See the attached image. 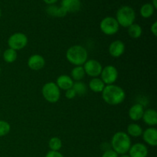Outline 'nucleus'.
<instances>
[{"instance_id": "nucleus-1", "label": "nucleus", "mask_w": 157, "mask_h": 157, "mask_svg": "<svg viewBox=\"0 0 157 157\" xmlns=\"http://www.w3.org/2000/svg\"><path fill=\"white\" fill-rule=\"evenodd\" d=\"M125 92L121 87L113 84L107 85L102 91L104 101L110 105H118L125 99Z\"/></svg>"}, {"instance_id": "nucleus-2", "label": "nucleus", "mask_w": 157, "mask_h": 157, "mask_svg": "<svg viewBox=\"0 0 157 157\" xmlns=\"http://www.w3.org/2000/svg\"><path fill=\"white\" fill-rule=\"evenodd\" d=\"M113 150L117 154L124 155L129 151L131 147V140L128 134L124 132H117L113 135L111 140Z\"/></svg>"}, {"instance_id": "nucleus-3", "label": "nucleus", "mask_w": 157, "mask_h": 157, "mask_svg": "<svg viewBox=\"0 0 157 157\" xmlns=\"http://www.w3.org/2000/svg\"><path fill=\"white\" fill-rule=\"evenodd\" d=\"M66 57L70 63L81 66L87 61V52L83 46L74 45L67 49Z\"/></svg>"}, {"instance_id": "nucleus-4", "label": "nucleus", "mask_w": 157, "mask_h": 157, "mask_svg": "<svg viewBox=\"0 0 157 157\" xmlns=\"http://www.w3.org/2000/svg\"><path fill=\"white\" fill-rule=\"evenodd\" d=\"M135 18L134 10L130 6H123L117 12V21L123 27L127 28L133 24Z\"/></svg>"}, {"instance_id": "nucleus-5", "label": "nucleus", "mask_w": 157, "mask_h": 157, "mask_svg": "<svg viewBox=\"0 0 157 157\" xmlns=\"http://www.w3.org/2000/svg\"><path fill=\"white\" fill-rule=\"evenodd\" d=\"M42 94L44 99L50 103H56L59 100L60 89L56 84L49 82L44 84L42 87Z\"/></svg>"}, {"instance_id": "nucleus-6", "label": "nucleus", "mask_w": 157, "mask_h": 157, "mask_svg": "<svg viewBox=\"0 0 157 157\" xmlns=\"http://www.w3.org/2000/svg\"><path fill=\"white\" fill-rule=\"evenodd\" d=\"M119 24L116 18L113 17H106L101 21L100 28L105 35H112L116 34L119 30Z\"/></svg>"}, {"instance_id": "nucleus-7", "label": "nucleus", "mask_w": 157, "mask_h": 157, "mask_svg": "<svg viewBox=\"0 0 157 157\" xmlns=\"http://www.w3.org/2000/svg\"><path fill=\"white\" fill-rule=\"evenodd\" d=\"M28 43V38L25 34L15 33L9 37L8 40V44L9 48L13 50H21L24 48Z\"/></svg>"}, {"instance_id": "nucleus-8", "label": "nucleus", "mask_w": 157, "mask_h": 157, "mask_svg": "<svg viewBox=\"0 0 157 157\" xmlns=\"http://www.w3.org/2000/svg\"><path fill=\"white\" fill-rule=\"evenodd\" d=\"M101 80L104 84L110 85L113 84L118 78V71L114 66L108 65L102 69L101 73Z\"/></svg>"}, {"instance_id": "nucleus-9", "label": "nucleus", "mask_w": 157, "mask_h": 157, "mask_svg": "<svg viewBox=\"0 0 157 157\" xmlns=\"http://www.w3.org/2000/svg\"><path fill=\"white\" fill-rule=\"evenodd\" d=\"M85 74L90 77H97L101 75L102 71V65L99 61L90 59L84 63V67Z\"/></svg>"}, {"instance_id": "nucleus-10", "label": "nucleus", "mask_w": 157, "mask_h": 157, "mask_svg": "<svg viewBox=\"0 0 157 157\" xmlns=\"http://www.w3.org/2000/svg\"><path fill=\"white\" fill-rule=\"evenodd\" d=\"M125 52V44L121 40H116L110 44L109 53L112 57L118 58Z\"/></svg>"}, {"instance_id": "nucleus-11", "label": "nucleus", "mask_w": 157, "mask_h": 157, "mask_svg": "<svg viewBox=\"0 0 157 157\" xmlns=\"http://www.w3.org/2000/svg\"><path fill=\"white\" fill-rule=\"evenodd\" d=\"M130 157H147L148 155L147 147L143 144H136L129 150Z\"/></svg>"}, {"instance_id": "nucleus-12", "label": "nucleus", "mask_w": 157, "mask_h": 157, "mask_svg": "<svg viewBox=\"0 0 157 157\" xmlns=\"http://www.w3.org/2000/svg\"><path fill=\"white\" fill-rule=\"evenodd\" d=\"M45 64L44 58L39 55H33L29 58L28 61V65L34 71H38L42 68Z\"/></svg>"}, {"instance_id": "nucleus-13", "label": "nucleus", "mask_w": 157, "mask_h": 157, "mask_svg": "<svg viewBox=\"0 0 157 157\" xmlns=\"http://www.w3.org/2000/svg\"><path fill=\"white\" fill-rule=\"evenodd\" d=\"M143 138L144 141L152 147L157 145V130L156 128H148L143 132Z\"/></svg>"}, {"instance_id": "nucleus-14", "label": "nucleus", "mask_w": 157, "mask_h": 157, "mask_svg": "<svg viewBox=\"0 0 157 157\" xmlns=\"http://www.w3.org/2000/svg\"><path fill=\"white\" fill-rule=\"evenodd\" d=\"M61 7L67 12H76L81 9L80 0H62Z\"/></svg>"}, {"instance_id": "nucleus-15", "label": "nucleus", "mask_w": 157, "mask_h": 157, "mask_svg": "<svg viewBox=\"0 0 157 157\" xmlns=\"http://www.w3.org/2000/svg\"><path fill=\"white\" fill-rule=\"evenodd\" d=\"M144 109L142 104H136L132 106L129 110V116L133 121H139L143 117Z\"/></svg>"}, {"instance_id": "nucleus-16", "label": "nucleus", "mask_w": 157, "mask_h": 157, "mask_svg": "<svg viewBox=\"0 0 157 157\" xmlns=\"http://www.w3.org/2000/svg\"><path fill=\"white\" fill-rule=\"evenodd\" d=\"M57 86L58 87V88H61L62 90H68V89L72 88L73 87V80L71 79V78L67 75H61L60 77H58V79H57Z\"/></svg>"}, {"instance_id": "nucleus-17", "label": "nucleus", "mask_w": 157, "mask_h": 157, "mask_svg": "<svg viewBox=\"0 0 157 157\" xmlns=\"http://www.w3.org/2000/svg\"><path fill=\"white\" fill-rule=\"evenodd\" d=\"M142 118L148 125L155 126L157 124V112L153 109H148L144 111Z\"/></svg>"}, {"instance_id": "nucleus-18", "label": "nucleus", "mask_w": 157, "mask_h": 157, "mask_svg": "<svg viewBox=\"0 0 157 157\" xmlns=\"http://www.w3.org/2000/svg\"><path fill=\"white\" fill-rule=\"evenodd\" d=\"M89 87H90V90L92 91L95 92V93H100V92H102L104 88L105 87V84L100 78H94L90 81Z\"/></svg>"}, {"instance_id": "nucleus-19", "label": "nucleus", "mask_w": 157, "mask_h": 157, "mask_svg": "<svg viewBox=\"0 0 157 157\" xmlns=\"http://www.w3.org/2000/svg\"><path fill=\"white\" fill-rule=\"evenodd\" d=\"M47 12L50 15L57 17H64L67 14V12L62 7H57L55 6H51L47 9Z\"/></svg>"}, {"instance_id": "nucleus-20", "label": "nucleus", "mask_w": 157, "mask_h": 157, "mask_svg": "<svg viewBox=\"0 0 157 157\" xmlns=\"http://www.w3.org/2000/svg\"><path fill=\"white\" fill-rule=\"evenodd\" d=\"M128 34L133 38H140L142 35V28L137 24H132L128 27Z\"/></svg>"}, {"instance_id": "nucleus-21", "label": "nucleus", "mask_w": 157, "mask_h": 157, "mask_svg": "<svg viewBox=\"0 0 157 157\" xmlns=\"http://www.w3.org/2000/svg\"><path fill=\"white\" fill-rule=\"evenodd\" d=\"M127 133L129 135L134 137H137L142 135L143 130L140 125L136 124H130L127 127Z\"/></svg>"}, {"instance_id": "nucleus-22", "label": "nucleus", "mask_w": 157, "mask_h": 157, "mask_svg": "<svg viewBox=\"0 0 157 157\" xmlns=\"http://www.w3.org/2000/svg\"><path fill=\"white\" fill-rule=\"evenodd\" d=\"M85 76V71L82 66H77L71 71V77L75 81H81Z\"/></svg>"}, {"instance_id": "nucleus-23", "label": "nucleus", "mask_w": 157, "mask_h": 157, "mask_svg": "<svg viewBox=\"0 0 157 157\" xmlns=\"http://www.w3.org/2000/svg\"><path fill=\"white\" fill-rule=\"evenodd\" d=\"M154 9H155L153 5L150 4V3H147V4H144L141 7L140 14L144 18H150L151 15H153V12H154Z\"/></svg>"}, {"instance_id": "nucleus-24", "label": "nucleus", "mask_w": 157, "mask_h": 157, "mask_svg": "<svg viewBox=\"0 0 157 157\" xmlns=\"http://www.w3.org/2000/svg\"><path fill=\"white\" fill-rule=\"evenodd\" d=\"M3 58L7 63H12L16 60L17 58V52L16 51L13 50L12 48H8L5 51Z\"/></svg>"}, {"instance_id": "nucleus-25", "label": "nucleus", "mask_w": 157, "mask_h": 157, "mask_svg": "<svg viewBox=\"0 0 157 157\" xmlns=\"http://www.w3.org/2000/svg\"><path fill=\"white\" fill-rule=\"evenodd\" d=\"M72 88L75 90L76 94L78 95L85 94L87 90L86 84L84 82H81V81H77V82L74 83Z\"/></svg>"}, {"instance_id": "nucleus-26", "label": "nucleus", "mask_w": 157, "mask_h": 157, "mask_svg": "<svg viewBox=\"0 0 157 157\" xmlns=\"http://www.w3.org/2000/svg\"><path fill=\"white\" fill-rule=\"evenodd\" d=\"M49 147L52 151H58L62 147L61 140L58 137H52L49 140Z\"/></svg>"}, {"instance_id": "nucleus-27", "label": "nucleus", "mask_w": 157, "mask_h": 157, "mask_svg": "<svg viewBox=\"0 0 157 157\" xmlns=\"http://www.w3.org/2000/svg\"><path fill=\"white\" fill-rule=\"evenodd\" d=\"M10 125L5 121H0V137L7 135L10 131Z\"/></svg>"}, {"instance_id": "nucleus-28", "label": "nucleus", "mask_w": 157, "mask_h": 157, "mask_svg": "<svg viewBox=\"0 0 157 157\" xmlns=\"http://www.w3.org/2000/svg\"><path fill=\"white\" fill-rule=\"evenodd\" d=\"M102 157H118V154L113 150H107L102 155Z\"/></svg>"}, {"instance_id": "nucleus-29", "label": "nucleus", "mask_w": 157, "mask_h": 157, "mask_svg": "<svg viewBox=\"0 0 157 157\" xmlns=\"http://www.w3.org/2000/svg\"><path fill=\"white\" fill-rule=\"evenodd\" d=\"M76 95V93H75V90H74L73 88H70L68 89V90H66L65 96L67 99H73V98H75Z\"/></svg>"}, {"instance_id": "nucleus-30", "label": "nucleus", "mask_w": 157, "mask_h": 157, "mask_svg": "<svg viewBox=\"0 0 157 157\" xmlns=\"http://www.w3.org/2000/svg\"><path fill=\"white\" fill-rule=\"evenodd\" d=\"M45 157H64V156L58 151H52V150H51L46 154Z\"/></svg>"}, {"instance_id": "nucleus-31", "label": "nucleus", "mask_w": 157, "mask_h": 157, "mask_svg": "<svg viewBox=\"0 0 157 157\" xmlns=\"http://www.w3.org/2000/svg\"><path fill=\"white\" fill-rule=\"evenodd\" d=\"M151 32H153V35L156 36L157 35V21H155L153 24V25L151 26Z\"/></svg>"}, {"instance_id": "nucleus-32", "label": "nucleus", "mask_w": 157, "mask_h": 157, "mask_svg": "<svg viewBox=\"0 0 157 157\" xmlns=\"http://www.w3.org/2000/svg\"><path fill=\"white\" fill-rule=\"evenodd\" d=\"M44 2L48 5H52V4H54V3L57 2H58V0H44Z\"/></svg>"}, {"instance_id": "nucleus-33", "label": "nucleus", "mask_w": 157, "mask_h": 157, "mask_svg": "<svg viewBox=\"0 0 157 157\" xmlns=\"http://www.w3.org/2000/svg\"><path fill=\"white\" fill-rule=\"evenodd\" d=\"M153 6L154 9H157V2L156 0H153Z\"/></svg>"}, {"instance_id": "nucleus-34", "label": "nucleus", "mask_w": 157, "mask_h": 157, "mask_svg": "<svg viewBox=\"0 0 157 157\" xmlns=\"http://www.w3.org/2000/svg\"><path fill=\"white\" fill-rule=\"evenodd\" d=\"M121 157H130V156H127V155L124 154V155H123V156H121Z\"/></svg>"}, {"instance_id": "nucleus-35", "label": "nucleus", "mask_w": 157, "mask_h": 157, "mask_svg": "<svg viewBox=\"0 0 157 157\" xmlns=\"http://www.w3.org/2000/svg\"><path fill=\"white\" fill-rule=\"evenodd\" d=\"M0 15H1V11H0Z\"/></svg>"}, {"instance_id": "nucleus-36", "label": "nucleus", "mask_w": 157, "mask_h": 157, "mask_svg": "<svg viewBox=\"0 0 157 157\" xmlns=\"http://www.w3.org/2000/svg\"><path fill=\"white\" fill-rule=\"evenodd\" d=\"M0 72H1V68H0Z\"/></svg>"}]
</instances>
